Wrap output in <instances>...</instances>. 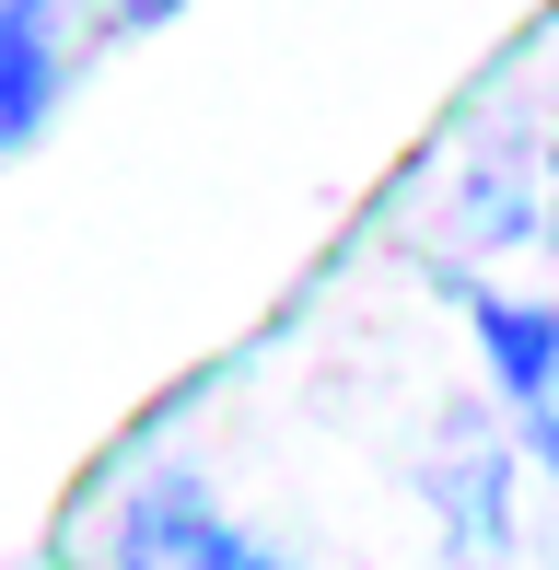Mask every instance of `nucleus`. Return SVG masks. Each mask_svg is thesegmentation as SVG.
<instances>
[{"instance_id": "nucleus-6", "label": "nucleus", "mask_w": 559, "mask_h": 570, "mask_svg": "<svg viewBox=\"0 0 559 570\" xmlns=\"http://www.w3.org/2000/svg\"><path fill=\"white\" fill-rule=\"evenodd\" d=\"M548 245H559V151H548Z\"/></svg>"}, {"instance_id": "nucleus-2", "label": "nucleus", "mask_w": 559, "mask_h": 570, "mask_svg": "<svg viewBox=\"0 0 559 570\" xmlns=\"http://www.w3.org/2000/svg\"><path fill=\"white\" fill-rule=\"evenodd\" d=\"M106 570H292V559L234 535L198 478H140L117 501V524H106Z\"/></svg>"}, {"instance_id": "nucleus-4", "label": "nucleus", "mask_w": 559, "mask_h": 570, "mask_svg": "<svg viewBox=\"0 0 559 570\" xmlns=\"http://www.w3.org/2000/svg\"><path fill=\"white\" fill-rule=\"evenodd\" d=\"M70 94V12L59 0H0V151H23Z\"/></svg>"}, {"instance_id": "nucleus-1", "label": "nucleus", "mask_w": 559, "mask_h": 570, "mask_svg": "<svg viewBox=\"0 0 559 570\" xmlns=\"http://www.w3.org/2000/svg\"><path fill=\"white\" fill-rule=\"evenodd\" d=\"M420 489H431V524H443L454 570H501L513 559V443H501L490 407L454 396L420 443Z\"/></svg>"}, {"instance_id": "nucleus-3", "label": "nucleus", "mask_w": 559, "mask_h": 570, "mask_svg": "<svg viewBox=\"0 0 559 570\" xmlns=\"http://www.w3.org/2000/svg\"><path fill=\"white\" fill-rule=\"evenodd\" d=\"M467 338L490 361V396L513 407V431L559 465V303H513V292H467Z\"/></svg>"}, {"instance_id": "nucleus-5", "label": "nucleus", "mask_w": 559, "mask_h": 570, "mask_svg": "<svg viewBox=\"0 0 559 570\" xmlns=\"http://www.w3.org/2000/svg\"><path fill=\"white\" fill-rule=\"evenodd\" d=\"M548 222V164H524V151H478L467 175H454V233H467V256L513 245V233Z\"/></svg>"}]
</instances>
